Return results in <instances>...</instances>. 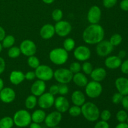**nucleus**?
<instances>
[{
    "label": "nucleus",
    "mask_w": 128,
    "mask_h": 128,
    "mask_svg": "<svg viewBox=\"0 0 128 128\" xmlns=\"http://www.w3.org/2000/svg\"><path fill=\"white\" fill-rule=\"evenodd\" d=\"M55 108L56 111H59L61 113H64L68 111L70 108V102L64 96H61L55 98L54 102Z\"/></svg>",
    "instance_id": "nucleus-16"
},
{
    "label": "nucleus",
    "mask_w": 128,
    "mask_h": 128,
    "mask_svg": "<svg viewBox=\"0 0 128 128\" xmlns=\"http://www.w3.org/2000/svg\"><path fill=\"white\" fill-rule=\"evenodd\" d=\"M68 112L70 116H72V117H78V116L81 114V106L74 105L71 107H70L68 110Z\"/></svg>",
    "instance_id": "nucleus-34"
},
{
    "label": "nucleus",
    "mask_w": 128,
    "mask_h": 128,
    "mask_svg": "<svg viewBox=\"0 0 128 128\" xmlns=\"http://www.w3.org/2000/svg\"><path fill=\"white\" fill-rule=\"evenodd\" d=\"M55 34L60 37H66L68 36L72 31L71 23L67 21L61 20L56 22L54 26Z\"/></svg>",
    "instance_id": "nucleus-8"
},
{
    "label": "nucleus",
    "mask_w": 128,
    "mask_h": 128,
    "mask_svg": "<svg viewBox=\"0 0 128 128\" xmlns=\"http://www.w3.org/2000/svg\"><path fill=\"white\" fill-rule=\"evenodd\" d=\"M13 125V119L10 116H5L0 120V128H12Z\"/></svg>",
    "instance_id": "nucleus-28"
},
{
    "label": "nucleus",
    "mask_w": 128,
    "mask_h": 128,
    "mask_svg": "<svg viewBox=\"0 0 128 128\" xmlns=\"http://www.w3.org/2000/svg\"><path fill=\"white\" fill-rule=\"evenodd\" d=\"M128 114L126 110H120L116 113V120L120 122H126Z\"/></svg>",
    "instance_id": "nucleus-36"
},
{
    "label": "nucleus",
    "mask_w": 128,
    "mask_h": 128,
    "mask_svg": "<svg viewBox=\"0 0 128 128\" xmlns=\"http://www.w3.org/2000/svg\"><path fill=\"white\" fill-rule=\"evenodd\" d=\"M5 36H6V31L2 26H0V42L2 41Z\"/></svg>",
    "instance_id": "nucleus-49"
},
{
    "label": "nucleus",
    "mask_w": 128,
    "mask_h": 128,
    "mask_svg": "<svg viewBox=\"0 0 128 128\" xmlns=\"http://www.w3.org/2000/svg\"><path fill=\"white\" fill-rule=\"evenodd\" d=\"M6 69V62L5 60L0 56V75L4 72Z\"/></svg>",
    "instance_id": "nucleus-48"
},
{
    "label": "nucleus",
    "mask_w": 128,
    "mask_h": 128,
    "mask_svg": "<svg viewBox=\"0 0 128 128\" xmlns=\"http://www.w3.org/2000/svg\"><path fill=\"white\" fill-rule=\"evenodd\" d=\"M30 128H42V127L40 124L33 122L30 124Z\"/></svg>",
    "instance_id": "nucleus-52"
},
{
    "label": "nucleus",
    "mask_w": 128,
    "mask_h": 128,
    "mask_svg": "<svg viewBox=\"0 0 128 128\" xmlns=\"http://www.w3.org/2000/svg\"><path fill=\"white\" fill-rule=\"evenodd\" d=\"M126 52L125 51H124V50H121V51H120V52H119L118 55V56L119 58H120L121 60L124 58L126 57Z\"/></svg>",
    "instance_id": "nucleus-51"
},
{
    "label": "nucleus",
    "mask_w": 128,
    "mask_h": 128,
    "mask_svg": "<svg viewBox=\"0 0 128 128\" xmlns=\"http://www.w3.org/2000/svg\"><path fill=\"white\" fill-rule=\"evenodd\" d=\"M16 98V92L14 90L10 87L3 88L0 91L1 101L6 104H10L13 102Z\"/></svg>",
    "instance_id": "nucleus-15"
},
{
    "label": "nucleus",
    "mask_w": 128,
    "mask_h": 128,
    "mask_svg": "<svg viewBox=\"0 0 128 128\" xmlns=\"http://www.w3.org/2000/svg\"><path fill=\"white\" fill-rule=\"evenodd\" d=\"M105 32L103 27L99 24H91L82 32V40L88 44H97L104 40Z\"/></svg>",
    "instance_id": "nucleus-1"
},
{
    "label": "nucleus",
    "mask_w": 128,
    "mask_h": 128,
    "mask_svg": "<svg viewBox=\"0 0 128 128\" xmlns=\"http://www.w3.org/2000/svg\"><path fill=\"white\" fill-rule=\"evenodd\" d=\"M46 114V112L42 109L36 110L31 114V120L32 122L40 124L44 121Z\"/></svg>",
    "instance_id": "nucleus-25"
},
{
    "label": "nucleus",
    "mask_w": 128,
    "mask_h": 128,
    "mask_svg": "<svg viewBox=\"0 0 128 128\" xmlns=\"http://www.w3.org/2000/svg\"><path fill=\"white\" fill-rule=\"evenodd\" d=\"M121 72L125 74H128V60H125L124 61L122 62L121 66Z\"/></svg>",
    "instance_id": "nucleus-44"
},
{
    "label": "nucleus",
    "mask_w": 128,
    "mask_h": 128,
    "mask_svg": "<svg viewBox=\"0 0 128 128\" xmlns=\"http://www.w3.org/2000/svg\"><path fill=\"white\" fill-rule=\"evenodd\" d=\"M121 103L124 110L128 111V95L123 96Z\"/></svg>",
    "instance_id": "nucleus-46"
},
{
    "label": "nucleus",
    "mask_w": 128,
    "mask_h": 128,
    "mask_svg": "<svg viewBox=\"0 0 128 128\" xmlns=\"http://www.w3.org/2000/svg\"><path fill=\"white\" fill-rule=\"evenodd\" d=\"M46 89V84L45 81L38 80L32 83L31 86V92L32 95L39 97L45 92Z\"/></svg>",
    "instance_id": "nucleus-17"
},
{
    "label": "nucleus",
    "mask_w": 128,
    "mask_h": 128,
    "mask_svg": "<svg viewBox=\"0 0 128 128\" xmlns=\"http://www.w3.org/2000/svg\"><path fill=\"white\" fill-rule=\"evenodd\" d=\"M91 51L88 46L81 45L74 49L75 59L81 62L87 61L91 58Z\"/></svg>",
    "instance_id": "nucleus-11"
},
{
    "label": "nucleus",
    "mask_w": 128,
    "mask_h": 128,
    "mask_svg": "<svg viewBox=\"0 0 128 128\" xmlns=\"http://www.w3.org/2000/svg\"><path fill=\"white\" fill-rule=\"evenodd\" d=\"M27 63L31 68L35 70L40 65V61L38 58L36 57L34 55H32V56H29L27 60Z\"/></svg>",
    "instance_id": "nucleus-31"
},
{
    "label": "nucleus",
    "mask_w": 128,
    "mask_h": 128,
    "mask_svg": "<svg viewBox=\"0 0 128 128\" xmlns=\"http://www.w3.org/2000/svg\"><path fill=\"white\" fill-rule=\"evenodd\" d=\"M38 104V99L36 96L31 94L28 96L25 100V107L28 110H33Z\"/></svg>",
    "instance_id": "nucleus-26"
},
{
    "label": "nucleus",
    "mask_w": 128,
    "mask_h": 128,
    "mask_svg": "<svg viewBox=\"0 0 128 128\" xmlns=\"http://www.w3.org/2000/svg\"><path fill=\"white\" fill-rule=\"evenodd\" d=\"M36 78L43 81H48L52 80L54 76V71L50 66L45 64H40L35 69Z\"/></svg>",
    "instance_id": "nucleus-6"
},
{
    "label": "nucleus",
    "mask_w": 128,
    "mask_h": 128,
    "mask_svg": "<svg viewBox=\"0 0 128 128\" xmlns=\"http://www.w3.org/2000/svg\"><path fill=\"white\" fill-rule=\"evenodd\" d=\"M94 128H110V124L108 123L107 121L101 120L96 122Z\"/></svg>",
    "instance_id": "nucleus-42"
},
{
    "label": "nucleus",
    "mask_w": 128,
    "mask_h": 128,
    "mask_svg": "<svg viewBox=\"0 0 128 128\" xmlns=\"http://www.w3.org/2000/svg\"><path fill=\"white\" fill-rule=\"evenodd\" d=\"M120 7L122 11H128V0H122L120 3Z\"/></svg>",
    "instance_id": "nucleus-47"
},
{
    "label": "nucleus",
    "mask_w": 128,
    "mask_h": 128,
    "mask_svg": "<svg viewBox=\"0 0 128 128\" xmlns=\"http://www.w3.org/2000/svg\"><path fill=\"white\" fill-rule=\"evenodd\" d=\"M21 52L20 51V47L18 46H12L10 48L8 51V56L12 59H15L18 58L21 55Z\"/></svg>",
    "instance_id": "nucleus-30"
},
{
    "label": "nucleus",
    "mask_w": 128,
    "mask_h": 128,
    "mask_svg": "<svg viewBox=\"0 0 128 128\" xmlns=\"http://www.w3.org/2000/svg\"><path fill=\"white\" fill-rule=\"evenodd\" d=\"M59 92L61 96H65L69 92V87L68 86L67 84H60L58 85Z\"/></svg>",
    "instance_id": "nucleus-38"
},
{
    "label": "nucleus",
    "mask_w": 128,
    "mask_h": 128,
    "mask_svg": "<svg viewBox=\"0 0 128 128\" xmlns=\"http://www.w3.org/2000/svg\"><path fill=\"white\" fill-rule=\"evenodd\" d=\"M122 60L118 56H109L104 61V64L110 70H116L121 66Z\"/></svg>",
    "instance_id": "nucleus-20"
},
{
    "label": "nucleus",
    "mask_w": 128,
    "mask_h": 128,
    "mask_svg": "<svg viewBox=\"0 0 128 128\" xmlns=\"http://www.w3.org/2000/svg\"><path fill=\"white\" fill-rule=\"evenodd\" d=\"M14 124L17 127L25 128L31 123V115L26 110H20L16 111L14 114Z\"/></svg>",
    "instance_id": "nucleus-4"
},
{
    "label": "nucleus",
    "mask_w": 128,
    "mask_h": 128,
    "mask_svg": "<svg viewBox=\"0 0 128 128\" xmlns=\"http://www.w3.org/2000/svg\"><path fill=\"white\" fill-rule=\"evenodd\" d=\"M62 120V113L58 111H52L46 116L44 120L45 124L50 128L58 126Z\"/></svg>",
    "instance_id": "nucleus-13"
},
{
    "label": "nucleus",
    "mask_w": 128,
    "mask_h": 128,
    "mask_svg": "<svg viewBox=\"0 0 128 128\" xmlns=\"http://www.w3.org/2000/svg\"><path fill=\"white\" fill-rule=\"evenodd\" d=\"M76 42L75 41L71 38H68L65 39L63 42V48L68 52H70L74 50L75 48Z\"/></svg>",
    "instance_id": "nucleus-29"
},
{
    "label": "nucleus",
    "mask_w": 128,
    "mask_h": 128,
    "mask_svg": "<svg viewBox=\"0 0 128 128\" xmlns=\"http://www.w3.org/2000/svg\"><path fill=\"white\" fill-rule=\"evenodd\" d=\"M24 78L25 80H28V81H32V80H34L36 78L34 71H28L26 73L24 74Z\"/></svg>",
    "instance_id": "nucleus-43"
},
{
    "label": "nucleus",
    "mask_w": 128,
    "mask_h": 128,
    "mask_svg": "<svg viewBox=\"0 0 128 128\" xmlns=\"http://www.w3.org/2000/svg\"><path fill=\"white\" fill-rule=\"evenodd\" d=\"M71 101L74 105L81 106L86 102V97L83 92L80 90L74 91L71 96Z\"/></svg>",
    "instance_id": "nucleus-23"
},
{
    "label": "nucleus",
    "mask_w": 128,
    "mask_h": 128,
    "mask_svg": "<svg viewBox=\"0 0 128 128\" xmlns=\"http://www.w3.org/2000/svg\"><path fill=\"white\" fill-rule=\"evenodd\" d=\"M114 50V46L108 40H102L96 44V54L100 57H107Z\"/></svg>",
    "instance_id": "nucleus-10"
},
{
    "label": "nucleus",
    "mask_w": 128,
    "mask_h": 128,
    "mask_svg": "<svg viewBox=\"0 0 128 128\" xmlns=\"http://www.w3.org/2000/svg\"><path fill=\"white\" fill-rule=\"evenodd\" d=\"M101 10L99 6H91L87 14V20L90 24H98L101 19Z\"/></svg>",
    "instance_id": "nucleus-14"
},
{
    "label": "nucleus",
    "mask_w": 128,
    "mask_h": 128,
    "mask_svg": "<svg viewBox=\"0 0 128 128\" xmlns=\"http://www.w3.org/2000/svg\"><path fill=\"white\" fill-rule=\"evenodd\" d=\"M115 86L122 96L128 95V79L125 77L118 78L115 81Z\"/></svg>",
    "instance_id": "nucleus-19"
},
{
    "label": "nucleus",
    "mask_w": 128,
    "mask_h": 128,
    "mask_svg": "<svg viewBox=\"0 0 128 128\" xmlns=\"http://www.w3.org/2000/svg\"><path fill=\"white\" fill-rule=\"evenodd\" d=\"M20 49L21 54L27 57L34 55L37 51V47L34 42L28 39L23 40L21 42Z\"/></svg>",
    "instance_id": "nucleus-9"
},
{
    "label": "nucleus",
    "mask_w": 128,
    "mask_h": 128,
    "mask_svg": "<svg viewBox=\"0 0 128 128\" xmlns=\"http://www.w3.org/2000/svg\"><path fill=\"white\" fill-rule=\"evenodd\" d=\"M102 86L100 82L91 81L88 82L85 86V93L88 97L95 99L101 96L102 92Z\"/></svg>",
    "instance_id": "nucleus-5"
},
{
    "label": "nucleus",
    "mask_w": 128,
    "mask_h": 128,
    "mask_svg": "<svg viewBox=\"0 0 128 128\" xmlns=\"http://www.w3.org/2000/svg\"><path fill=\"white\" fill-rule=\"evenodd\" d=\"M100 117L101 118V120L104 121H108L111 119V112H110V110H104L100 112Z\"/></svg>",
    "instance_id": "nucleus-39"
},
{
    "label": "nucleus",
    "mask_w": 128,
    "mask_h": 128,
    "mask_svg": "<svg viewBox=\"0 0 128 128\" xmlns=\"http://www.w3.org/2000/svg\"><path fill=\"white\" fill-rule=\"evenodd\" d=\"M73 74L68 68H59L54 72L53 78L60 84H68L72 80Z\"/></svg>",
    "instance_id": "nucleus-7"
},
{
    "label": "nucleus",
    "mask_w": 128,
    "mask_h": 128,
    "mask_svg": "<svg viewBox=\"0 0 128 128\" xmlns=\"http://www.w3.org/2000/svg\"><path fill=\"white\" fill-rule=\"evenodd\" d=\"M40 34L41 38H42L43 40H50L55 34L54 26L50 23L45 24L40 29Z\"/></svg>",
    "instance_id": "nucleus-18"
},
{
    "label": "nucleus",
    "mask_w": 128,
    "mask_h": 128,
    "mask_svg": "<svg viewBox=\"0 0 128 128\" xmlns=\"http://www.w3.org/2000/svg\"><path fill=\"white\" fill-rule=\"evenodd\" d=\"M72 81L77 86L83 88L85 87L88 82V79L86 77L85 74L79 72L74 74Z\"/></svg>",
    "instance_id": "nucleus-24"
},
{
    "label": "nucleus",
    "mask_w": 128,
    "mask_h": 128,
    "mask_svg": "<svg viewBox=\"0 0 128 128\" xmlns=\"http://www.w3.org/2000/svg\"><path fill=\"white\" fill-rule=\"evenodd\" d=\"M2 48H2V44H1V42H0V53H1V51H2Z\"/></svg>",
    "instance_id": "nucleus-55"
},
{
    "label": "nucleus",
    "mask_w": 128,
    "mask_h": 128,
    "mask_svg": "<svg viewBox=\"0 0 128 128\" xmlns=\"http://www.w3.org/2000/svg\"><path fill=\"white\" fill-rule=\"evenodd\" d=\"M54 1L55 0H42V2H43L44 3L46 4H51L52 2H54Z\"/></svg>",
    "instance_id": "nucleus-53"
},
{
    "label": "nucleus",
    "mask_w": 128,
    "mask_h": 128,
    "mask_svg": "<svg viewBox=\"0 0 128 128\" xmlns=\"http://www.w3.org/2000/svg\"><path fill=\"white\" fill-rule=\"evenodd\" d=\"M110 43L112 45V46L114 47V46H118L120 44H121V43L122 41V37L121 36V34L118 33H115L114 34H112L111 36L110 39Z\"/></svg>",
    "instance_id": "nucleus-32"
},
{
    "label": "nucleus",
    "mask_w": 128,
    "mask_h": 128,
    "mask_svg": "<svg viewBox=\"0 0 128 128\" xmlns=\"http://www.w3.org/2000/svg\"><path fill=\"white\" fill-rule=\"evenodd\" d=\"M20 128V127H18V128Z\"/></svg>",
    "instance_id": "nucleus-58"
},
{
    "label": "nucleus",
    "mask_w": 128,
    "mask_h": 128,
    "mask_svg": "<svg viewBox=\"0 0 128 128\" xmlns=\"http://www.w3.org/2000/svg\"><path fill=\"white\" fill-rule=\"evenodd\" d=\"M0 101H1V99H0Z\"/></svg>",
    "instance_id": "nucleus-59"
},
{
    "label": "nucleus",
    "mask_w": 128,
    "mask_h": 128,
    "mask_svg": "<svg viewBox=\"0 0 128 128\" xmlns=\"http://www.w3.org/2000/svg\"><path fill=\"white\" fill-rule=\"evenodd\" d=\"M118 0H102V4L106 8L110 9L113 8L117 4Z\"/></svg>",
    "instance_id": "nucleus-41"
},
{
    "label": "nucleus",
    "mask_w": 128,
    "mask_h": 128,
    "mask_svg": "<svg viewBox=\"0 0 128 128\" xmlns=\"http://www.w3.org/2000/svg\"><path fill=\"white\" fill-rule=\"evenodd\" d=\"M51 16H52V19L53 21L58 22L61 20H62V18H63V12L60 9H55L53 10L51 14Z\"/></svg>",
    "instance_id": "nucleus-35"
},
{
    "label": "nucleus",
    "mask_w": 128,
    "mask_h": 128,
    "mask_svg": "<svg viewBox=\"0 0 128 128\" xmlns=\"http://www.w3.org/2000/svg\"><path fill=\"white\" fill-rule=\"evenodd\" d=\"M15 43V38L12 35L9 34L6 35L4 38L2 40V48L6 49H9L10 48L14 46Z\"/></svg>",
    "instance_id": "nucleus-27"
},
{
    "label": "nucleus",
    "mask_w": 128,
    "mask_h": 128,
    "mask_svg": "<svg viewBox=\"0 0 128 128\" xmlns=\"http://www.w3.org/2000/svg\"><path fill=\"white\" fill-rule=\"evenodd\" d=\"M127 121V123H128V119H127V121Z\"/></svg>",
    "instance_id": "nucleus-57"
},
{
    "label": "nucleus",
    "mask_w": 128,
    "mask_h": 128,
    "mask_svg": "<svg viewBox=\"0 0 128 128\" xmlns=\"http://www.w3.org/2000/svg\"><path fill=\"white\" fill-rule=\"evenodd\" d=\"M69 70H70V71H71L73 74H74L77 73V72H80V71L81 70V64L79 62H77V61L71 62L70 65Z\"/></svg>",
    "instance_id": "nucleus-37"
},
{
    "label": "nucleus",
    "mask_w": 128,
    "mask_h": 128,
    "mask_svg": "<svg viewBox=\"0 0 128 128\" xmlns=\"http://www.w3.org/2000/svg\"><path fill=\"white\" fill-rule=\"evenodd\" d=\"M60 128V127H58V126H56V127H54V128Z\"/></svg>",
    "instance_id": "nucleus-56"
},
{
    "label": "nucleus",
    "mask_w": 128,
    "mask_h": 128,
    "mask_svg": "<svg viewBox=\"0 0 128 128\" xmlns=\"http://www.w3.org/2000/svg\"><path fill=\"white\" fill-rule=\"evenodd\" d=\"M124 96H122L121 94H120L119 92H115L112 96V98H111V101L114 104H118L121 103V101H122V99L123 98Z\"/></svg>",
    "instance_id": "nucleus-40"
},
{
    "label": "nucleus",
    "mask_w": 128,
    "mask_h": 128,
    "mask_svg": "<svg viewBox=\"0 0 128 128\" xmlns=\"http://www.w3.org/2000/svg\"><path fill=\"white\" fill-rule=\"evenodd\" d=\"M93 69L92 64L88 61H84L81 65V70L86 75H90Z\"/></svg>",
    "instance_id": "nucleus-33"
},
{
    "label": "nucleus",
    "mask_w": 128,
    "mask_h": 128,
    "mask_svg": "<svg viewBox=\"0 0 128 128\" xmlns=\"http://www.w3.org/2000/svg\"><path fill=\"white\" fill-rule=\"evenodd\" d=\"M49 92L53 96L57 95L59 92V88L58 85L57 84H52L50 86L49 89Z\"/></svg>",
    "instance_id": "nucleus-45"
},
{
    "label": "nucleus",
    "mask_w": 128,
    "mask_h": 128,
    "mask_svg": "<svg viewBox=\"0 0 128 128\" xmlns=\"http://www.w3.org/2000/svg\"><path fill=\"white\" fill-rule=\"evenodd\" d=\"M68 58V52L63 48H56L53 49L49 54V58L51 62L58 66H61L66 63Z\"/></svg>",
    "instance_id": "nucleus-3"
},
{
    "label": "nucleus",
    "mask_w": 128,
    "mask_h": 128,
    "mask_svg": "<svg viewBox=\"0 0 128 128\" xmlns=\"http://www.w3.org/2000/svg\"><path fill=\"white\" fill-rule=\"evenodd\" d=\"M9 80L11 84L17 86L20 84L25 80L24 74L21 71L14 70L11 72L9 76Z\"/></svg>",
    "instance_id": "nucleus-22"
},
{
    "label": "nucleus",
    "mask_w": 128,
    "mask_h": 128,
    "mask_svg": "<svg viewBox=\"0 0 128 128\" xmlns=\"http://www.w3.org/2000/svg\"><path fill=\"white\" fill-rule=\"evenodd\" d=\"M54 96L50 92H44L42 94L39 96L38 99V104L42 110H47L51 108L54 102Z\"/></svg>",
    "instance_id": "nucleus-12"
},
{
    "label": "nucleus",
    "mask_w": 128,
    "mask_h": 128,
    "mask_svg": "<svg viewBox=\"0 0 128 128\" xmlns=\"http://www.w3.org/2000/svg\"><path fill=\"white\" fill-rule=\"evenodd\" d=\"M115 128H128V124L126 122H120Z\"/></svg>",
    "instance_id": "nucleus-50"
},
{
    "label": "nucleus",
    "mask_w": 128,
    "mask_h": 128,
    "mask_svg": "<svg viewBox=\"0 0 128 128\" xmlns=\"http://www.w3.org/2000/svg\"><path fill=\"white\" fill-rule=\"evenodd\" d=\"M4 88V81L2 78H0V91L3 89Z\"/></svg>",
    "instance_id": "nucleus-54"
},
{
    "label": "nucleus",
    "mask_w": 128,
    "mask_h": 128,
    "mask_svg": "<svg viewBox=\"0 0 128 128\" xmlns=\"http://www.w3.org/2000/svg\"><path fill=\"white\" fill-rule=\"evenodd\" d=\"M106 76H107V72H106V70L102 67L93 69L91 73L90 74V76L92 81L100 82L103 81L106 78Z\"/></svg>",
    "instance_id": "nucleus-21"
},
{
    "label": "nucleus",
    "mask_w": 128,
    "mask_h": 128,
    "mask_svg": "<svg viewBox=\"0 0 128 128\" xmlns=\"http://www.w3.org/2000/svg\"><path fill=\"white\" fill-rule=\"evenodd\" d=\"M81 114L87 121L94 122L97 121L100 116L99 108L92 102H85L81 106Z\"/></svg>",
    "instance_id": "nucleus-2"
}]
</instances>
